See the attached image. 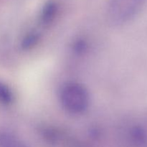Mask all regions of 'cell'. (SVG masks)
I'll return each instance as SVG.
<instances>
[{
  "mask_svg": "<svg viewBox=\"0 0 147 147\" xmlns=\"http://www.w3.org/2000/svg\"><path fill=\"white\" fill-rule=\"evenodd\" d=\"M60 98L65 109L72 113H82L90 104V95L83 85L76 82L67 83L62 87Z\"/></svg>",
  "mask_w": 147,
  "mask_h": 147,
  "instance_id": "cell-1",
  "label": "cell"
},
{
  "mask_svg": "<svg viewBox=\"0 0 147 147\" xmlns=\"http://www.w3.org/2000/svg\"><path fill=\"white\" fill-rule=\"evenodd\" d=\"M40 40V34L35 32H32L25 35L22 39L21 46L24 50H29L34 47Z\"/></svg>",
  "mask_w": 147,
  "mask_h": 147,
  "instance_id": "cell-5",
  "label": "cell"
},
{
  "mask_svg": "<svg viewBox=\"0 0 147 147\" xmlns=\"http://www.w3.org/2000/svg\"><path fill=\"white\" fill-rule=\"evenodd\" d=\"M0 147H28L15 136L7 132L0 133Z\"/></svg>",
  "mask_w": 147,
  "mask_h": 147,
  "instance_id": "cell-3",
  "label": "cell"
},
{
  "mask_svg": "<svg viewBox=\"0 0 147 147\" xmlns=\"http://www.w3.org/2000/svg\"><path fill=\"white\" fill-rule=\"evenodd\" d=\"M56 12L55 6L54 4H48L43 10L41 16V21L43 24H48L53 21Z\"/></svg>",
  "mask_w": 147,
  "mask_h": 147,
  "instance_id": "cell-6",
  "label": "cell"
},
{
  "mask_svg": "<svg viewBox=\"0 0 147 147\" xmlns=\"http://www.w3.org/2000/svg\"><path fill=\"white\" fill-rule=\"evenodd\" d=\"M14 101V93L11 88L5 82L0 80V103L4 106H9Z\"/></svg>",
  "mask_w": 147,
  "mask_h": 147,
  "instance_id": "cell-4",
  "label": "cell"
},
{
  "mask_svg": "<svg viewBox=\"0 0 147 147\" xmlns=\"http://www.w3.org/2000/svg\"><path fill=\"white\" fill-rule=\"evenodd\" d=\"M86 42L83 41V40H78L76 42L74 45V49L76 52L78 53H81L86 50Z\"/></svg>",
  "mask_w": 147,
  "mask_h": 147,
  "instance_id": "cell-7",
  "label": "cell"
},
{
  "mask_svg": "<svg viewBox=\"0 0 147 147\" xmlns=\"http://www.w3.org/2000/svg\"><path fill=\"white\" fill-rule=\"evenodd\" d=\"M146 0H110L108 18L113 25L129 22L140 13Z\"/></svg>",
  "mask_w": 147,
  "mask_h": 147,
  "instance_id": "cell-2",
  "label": "cell"
}]
</instances>
